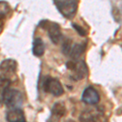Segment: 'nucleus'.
<instances>
[{"label": "nucleus", "instance_id": "6e6552de", "mask_svg": "<svg viewBox=\"0 0 122 122\" xmlns=\"http://www.w3.org/2000/svg\"><path fill=\"white\" fill-rule=\"evenodd\" d=\"M16 69H17V63L14 60H12V59L4 60L0 64V71L3 72V76H4L7 78H8V74L9 76L12 75L13 73H15L16 72Z\"/></svg>", "mask_w": 122, "mask_h": 122}, {"label": "nucleus", "instance_id": "7ed1b4c3", "mask_svg": "<svg viewBox=\"0 0 122 122\" xmlns=\"http://www.w3.org/2000/svg\"><path fill=\"white\" fill-rule=\"evenodd\" d=\"M86 49V42L73 43L72 39L67 38L64 40L62 46V51L65 56L72 58V60H77L83 54Z\"/></svg>", "mask_w": 122, "mask_h": 122}, {"label": "nucleus", "instance_id": "0eeeda50", "mask_svg": "<svg viewBox=\"0 0 122 122\" xmlns=\"http://www.w3.org/2000/svg\"><path fill=\"white\" fill-rule=\"evenodd\" d=\"M99 94L98 91L92 86H88L84 90L82 93L81 100L85 103L87 104H96L99 101Z\"/></svg>", "mask_w": 122, "mask_h": 122}, {"label": "nucleus", "instance_id": "9b49d317", "mask_svg": "<svg viewBox=\"0 0 122 122\" xmlns=\"http://www.w3.org/2000/svg\"><path fill=\"white\" fill-rule=\"evenodd\" d=\"M66 113V108L65 106L63 103L58 102L56 103L53 106L51 109V114L53 117H55L56 119H60L62 117H64Z\"/></svg>", "mask_w": 122, "mask_h": 122}, {"label": "nucleus", "instance_id": "39448f33", "mask_svg": "<svg viewBox=\"0 0 122 122\" xmlns=\"http://www.w3.org/2000/svg\"><path fill=\"white\" fill-rule=\"evenodd\" d=\"M54 4L56 5L59 11L64 16L67 18L73 16L75 13L77 11L78 7V1H58L56 0L54 1Z\"/></svg>", "mask_w": 122, "mask_h": 122}, {"label": "nucleus", "instance_id": "2eb2a0df", "mask_svg": "<svg viewBox=\"0 0 122 122\" xmlns=\"http://www.w3.org/2000/svg\"><path fill=\"white\" fill-rule=\"evenodd\" d=\"M72 27L76 30V32L78 33V34L81 35V36H86V35L87 34V33H86V30L83 28V27L76 25V23H72Z\"/></svg>", "mask_w": 122, "mask_h": 122}, {"label": "nucleus", "instance_id": "ddd939ff", "mask_svg": "<svg viewBox=\"0 0 122 122\" xmlns=\"http://www.w3.org/2000/svg\"><path fill=\"white\" fill-rule=\"evenodd\" d=\"M10 10V6L7 2L0 1V25L2 20L6 17V15L8 14Z\"/></svg>", "mask_w": 122, "mask_h": 122}, {"label": "nucleus", "instance_id": "dca6fc26", "mask_svg": "<svg viewBox=\"0 0 122 122\" xmlns=\"http://www.w3.org/2000/svg\"><path fill=\"white\" fill-rule=\"evenodd\" d=\"M66 122H75V121H72V120H68V121H67Z\"/></svg>", "mask_w": 122, "mask_h": 122}, {"label": "nucleus", "instance_id": "4468645a", "mask_svg": "<svg viewBox=\"0 0 122 122\" xmlns=\"http://www.w3.org/2000/svg\"><path fill=\"white\" fill-rule=\"evenodd\" d=\"M90 122H107V117L103 113H94Z\"/></svg>", "mask_w": 122, "mask_h": 122}, {"label": "nucleus", "instance_id": "f257e3e1", "mask_svg": "<svg viewBox=\"0 0 122 122\" xmlns=\"http://www.w3.org/2000/svg\"><path fill=\"white\" fill-rule=\"evenodd\" d=\"M66 68L71 72L70 77L74 81L82 80L87 75V65L84 60H70L66 63Z\"/></svg>", "mask_w": 122, "mask_h": 122}, {"label": "nucleus", "instance_id": "9d476101", "mask_svg": "<svg viewBox=\"0 0 122 122\" xmlns=\"http://www.w3.org/2000/svg\"><path fill=\"white\" fill-rule=\"evenodd\" d=\"M33 54L35 56H42L45 52V44L42 39L37 38L33 42Z\"/></svg>", "mask_w": 122, "mask_h": 122}, {"label": "nucleus", "instance_id": "f03ea898", "mask_svg": "<svg viewBox=\"0 0 122 122\" xmlns=\"http://www.w3.org/2000/svg\"><path fill=\"white\" fill-rule=\"evenodd\" d=\"M3 103L11 109H18L23 103V98L20 92L17 90L7 88L2 95Z\"/></svg>", "mask_w": 122, "mask_h": 122}, {"label": "nucleus", "instance_id": "f8f14e48", "mask_svg": "<svg viewBox=\"0 0 122 122\" xmlns=\"http://www.w3.org/2000/svg\"><path fill=\"white\" fill-rule=\"evenodd\" d=\"M11 83V81L8 78L5 77L4 76L0 75V103H3L2 100V95H3V91L9 87V85Z\"/></svg>", "mask_w": 122, "mask_h": 122}, {"label": "nucleus", "instance_id": "423d86ee", "mask_svg": "<svg viewBox=\"0 0 122 122\" xmlns=\"http://www.w3.org/2000/svg\"><path fill=\"white\" fill-rule=\"evenodd\" d=\"M42 88L47 93L53 94L54 96H60L64 94V88L60 81L56 78L46 77L42 82Z\"/></svg>", "mask_w": 122, "mask_h": 122}, {"label": "nucleus", "instance_id": "1a4fd4ad", "mask_svg": "<svg viewBox=\"0 0 122 122\" xmlns=\"http://www.w3.org/2000/svg\"><path fill=\"white\" fill-rule=\"evenodd\" d=\"M7 121L8 122H25V114L20 108L11 109L7 113Z\"/></svg>", "mask_w": 122, "mask_h": 122}, {"label": "nucleus", "instance_id": "20e7f679", "mask_svg": "<svg viewBox=\"0 0 122 122\" xmlns=\"http://www.w3.org/2000/svg\"><path fill=\"white\" fill-rule=\"evenodd\" d=\"M39 25L41 28L46 29L48 33V36L51 42L55 44H58L62 39V33L60 25L57 23L51 22L48 20H42L40 21Z\"/></svg>", "mask_w": 122, "mask_h": 122}]
</instances>
